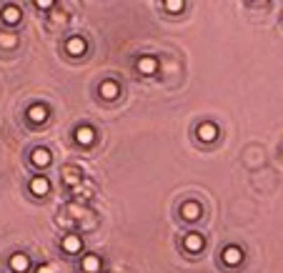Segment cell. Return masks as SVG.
Wrapping results in <instances>:
<instances>
[{
  "label": "cell",
  "mask_w": 283,
  "mask_h": 273,
  "mask_svg": "<svg viewBox=\"0 0 283 273\" xmlns=\"http://www.w3.org/2000/svg\"><path fill=\"white\" fill-rule=\"evenodd\" d=\"M165 8H168V10H173V13H178V10H183V8H186V3H183V0H171V3H165Z\"/></svg>",
  "instance_id": "cell-17"
},
{
  "label": "cell",
  "mask_w": 283,
  "mask_h": 273,
  "mask_svg": "<svg viewBox=\"0 0 283 273\" xmlns=\"http://www.w3.org/2000/svg\"><path fill=\"white\" fill-rule=\"evenodd\" d=\"M35 5H38V8H43V10H45V8H50V5H53V3H50V0H38V3H35Z\"/></svg>",
  "instance_id": "cell-18"
},
{
  "label": "cell",
  "mask_w": 283,
  "mask_h": 273,
  "mask_svg": "<svg viewBox=\"0 0 283 273\" xmlns=\"http://www.w3.org/2000/svg\"><path fill=\"white\" fill-rule=\"evenodd\" d=\"M66 48H68V53H71V56H80V53L85 50V40H83V38H71Z\"/></svg>",
  "instance_id": "cell-12"
},
{
  "label": "cell",
  "mask_w": 283,
  "mask_h": 273,
  "mask_svg": "<svg viewBox=\"0 0 283 273\" xmlns=\"http://www.w3.org/2000/svg\"><path fill=\"white\" fill-rule=\"evenodd\" d=\"M28 266H30V258L25 256V253H15L13 258H10V268L15 273H25L28 271Z\"/></svg>",
  "instance_id": "cell-1"
},
{
  "label": "cell",
  "mask_w": 283,
  "mask_h": 273,
  "mask_svg": "<svg viewBox=\"0 0 283 273\" xmlns=\"http://www.w3.org/2000/svg\"><path fill=\"white\" fill-rule=\"evenodd\" d=\"M63 248H66L68 253L80 251V238H78V236H66V238H63Z\"/></svg>",
  "instance_id": "cell-15"
},
{
  "label": "cell",
  "mask_w": 283,
  "mask_h": 273,
  "mask_svg": "<svg viewBox=\"0 0 283 273\" xmlns=\"http://www.w3.org/2000/svg\"><path fill=\"white\" fill-rule=\"evenodd\" d=\"M83 268L88 273L100 271V258H98V256H85V258H83Z\"/></svg>",
  "instance_id": "cell-14"
},
{
  "label": "cell",
  "mask_w": 283,
  "mask_h": 273,
  "mask_svg": "<svg viewBox=\"0 0 283 273\" xmlns=\"http://www.w3.org/2000/svg\"><path fill=\"white\" fill-rule=\"evenodd\" d=\"M223 261H225L228 266H238V263L243 261V253H241V248H236V246L225 248V251H223Z\"/></svg>",
  "instance_id": "cell-3"
},
{
  "label": "cell",
  "mask_w": 283,
  "mask_h": 273,
  "mask_svg": "<svg viewBox=\"0 0 283 273\" xmlns=\"http://www.w3.org/2000/svg\"><path fill=\"white\" fill-rule=\"evenodd\" d=\"M38 273H55V271H53L50 266H40V268H38Z\"/></svg>",
  "instance_id": "cell-19"
},
{
  "label": "cell",
  "mask_w": 283,
  "mask_h": 273,
  "mask_svg": "<svg viewBox=\"0 0 283 273\" xmlns=\"http://www.w3.org/2000/svg\"><path fill=\"white\" fill-rule=\"evenodd\" d=\"M93 138H95V133H93V128H78L75 131V140L78 143H83V145H88V143H93Z\"/></svg>",
  "instance_id": "cell-11"
},
{
  "label": "cell",
  "mask_w": 283,
  "mask_h": 273,
  "mask_svg": "<svg viewBox=\"0 0 283 273\" xmlns=\"http://www.w3.org/2000/svg\"><path fill=\"white\" fill-rule=\"evenodd\" d=\"M18 40H15V35H10V33H0V45L3 48H13Z\"/></svg>",
  "instance_id": "cell-16"
},
{
  "label": "cell",
  "mask_w": 283,
  "mask_h": 273,
  "mask_svg": "<svg viewBox=\"0 0 283 273\" xmlns=\"http://www.w3.org/2000/svg\"><path fill=\"white\" fill-rule=\"evenodd\" d=\"M28 118H30L33 123H43V121L48 118V111H45L43 105H33V108L28 111Z\"/></svg>",
  "instance_id": "cell-10"
},
{
  "label": "cell",
  "mask_w": 283,
  "mask_h": 273,
  "mask_svg": "<svg viewBox=\"0 0 283 273\" xmlns=\"http://www.w3.org/2000/svg\"><path fill=\"white\" fill-rule=\"evenodd\" d=\"M183 246H186L191 253H196V251L203 248V236H198V233H188V236L183 238Z\"/></svg>",
  "instance_id": "cell-2"
},
{
  "label": "cell",
  "mask_w": 283,
  "mask_h": 273,
  "mask_svg": "<svg viewBox=\"0 0 283 273\" xmlns=\"http://www.w3.org/2000/svg\"><path fill=\"white\" fill-rule=\"evenodd\" d=\"M118 85L113 83V80H105V83H100V98H105V100H113V98H118Z\"/></svg>",
  "instance_id": "cell-5"
},
{
  "label": "cell",
  "mask_w": 283,
  "mask_h": 273,
  "mask_svg": "<svg viewBox=\"0 0 283 273\" xmlns=\"http://www.w3.org/2000/svg\"><path fill=\"white\" fill-rule=\"evenodd\" d=\"M3 20L10 23V25L18 23V20H20V10H18L15 5H5V8H3Z\"/></svg>",
  "instance_id": "cell-9"
},
{
  "label": "cell",
  "mask_w": 283,
  "mask_h": 273,
  "mask_svg": "<svg viewBox=\"0 0 283 273\" xmlns=\"http://www.w3.org/2000/svg\"><path fill=\"white\" fill-rule=\"evenodd\" d=\"M198 138L206 140V143H211V140L218 138V128L213 123H203V126H198Z\"/></svg>",
  "instance_id": "cell-4"
},
{
  "label": "cell",
  "mask_w": 283,
  "mask_h": 273,
  "mask_svg": "<svg viewBox=\"0 0 283 273\" xmlns=\"http://www.w3.org/2000/svg\"><path fill=\"white\" fill-rule=\"evenodd\" d=\"M181 213H183L186 221H198V215H201V205L198 203H186L183 208H181Z\"/></svg>",
  "instance_id": "cell-8"
},
{
  "label": "cell",
  "mask_w": 283,
  "mask_h": 273,
  "mask_svg": "<svg viewBox=\"0 0 283 273\" xmlns=\"http://www.w3.org/2000/svg\"><path fill=\"white\" fill-rule=\"evenodd\" d=\"M33 163L40 166V168H45V166L50 163V153H48L45 148H35V150H33Z\"/></svg>",
  "instance_id": "cell-7"
},
{
  "label": "cell",
  "mask_w": 283,
  "mask_h": 273,
  "mask_svg": "<svg viewBox=\"0 0 283 273\" xmlns=\"http://www.w3.org/2000/svg\"><path fill=\"white\" fill-rule=\"evenodd\" d=\"M30 191H33L35 196H45V193L50 191L48 178H33V181H30Z\"/></svg>",
  "instance_id": "cell-6"
},
{
  "label": "cell",
  "mask_w": 283,
  "mask_h": 273,
  "mask_svg": "<svg viewBox=\"0 0 283 273\" xmlns=\"http://www.w3.org/2000/svg\"><path fill=\"white\" fill-rule=\"evenodd\" d=\"M155 68H158V61L150 58V56H145V58L138 61V70H141V73H155Z\"/></svg>",
  "instance_id": "cell-13"
}]
</instances>
